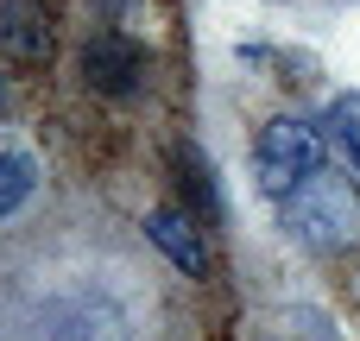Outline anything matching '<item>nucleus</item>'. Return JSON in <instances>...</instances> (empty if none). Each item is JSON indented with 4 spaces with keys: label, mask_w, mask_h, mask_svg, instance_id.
<instances>
[{
    "label": "nucleus",
    "mask_w": 360,
    "mask_h": 341,
    "mask_svg": "<svg viewBox=\"0 0 360 341\" xmlns=\"http://www.w3.org/2000/svg\"><path fill=\"white\" fill-rule=\"evenodd\" d=\"M0 44H6L13 57H25V63H32V57H44V51H51V25H44L25 0H6V6H0Z\"/></svg>",
    "instance_id": "obj_5"
},
{
    "label": "nucleus",
    "mask_w": 360,
    "mask_h": 341,
    "mask_svg": "<svg viewBox=\"0 0 360 341\" xmlns=\"http://www.w3.org/2000/svg\"><path fill=\"white\" fill-rule=\"evenodd\" d=\"M146 240H152L177 272H196V278L209 272V240L196 234V221H190L184 209H152V215H146Z\"/></svg>",
    "instance_id": "obj_3"
},
{
    "label": "nucleus",
    "mask_w": 360,
    "mask_h": 341,
    "mask_svg": "<svg viewBox=\"0 0 360 341\" xmlns=\"http://www.w3.org/2000/svg\"><path fill=\"white\" fill-rule=\"evenodd\" d=\"M0 101H6V89H0Z\"/></svg>",
    "instance_id": "obj_8"
},
{
    "label": "nucleus",
    "mask_w": 360,
    "mask_h": 341,
    "mask_svg": "<svg viewBox=\"0 0 360 341\" xmlns=\"http://www.w3.org/2000/svg\"><path fill=\"white\" fill-rule=\"evenodd\" d=\"M285 228H291L310 253H342L360 234V190L348 177H335V171H316V177L291 196Z\"/></svg>",
    "instance_id": "obj_1"
},
{
    "label": "nucleus",
    "mask_w": 360,
    "mask_h": 341,
    "mask_svg": "<svg viewBox=\"0 0 360 341\" xmlns=\"http://www.w3.org/2000/svg\"><path fill=\"white\" fill-rule=\"evenodd\" d=\"M316 171H323V139H316L304 120H272V127L259 133L253 177H259V190H266V196L291 202V196H297Z\"/></svg>",
    "instance_id": "obj_2"
},
{
    "label": "nucleus",
    "mask_w": 360,
    "mask_h": 341,
    "mask_svg": "<svg viewBox=\"0 0 360 341\" xmlns=\"http://www.w3.org/2000/svg\"><path fill=\"white\" fill-rule=\"evenodd\" d=\"M184 184H190V196L202 202V215H221V196H215V177H209V158H202L196 146H184Z\"/></svg>",
    "instance_id": "obj_7"
},
{
    "label": "nucleus",
    "mask_w": 360,
    "mask_h": 341,
    "mask_svg": "<svg viewBox=\"0 0 360 341\" xmlns=\"http://www.w3.org/2000/svg\"><path fill=\"white\" fill-rule=\"evenodd\" d=\"M133 76H139V51H133L127 38H95V44H89V82H95V89L127 95Z\"/></svg>",
    "instance_id": "obj_4"
},
{
    "label": "nucleus",
    "mask_w": 360,
    "mask_h": 341,
    "mask_svg": "<svg viewBox=\"0 0 360 341\" xmlns=\"http://www.w3.org/2000/svg\"><path fill=\"white\" fill-rule=\"evenodd\" d=\"M32 184H38V165L25 152H0V215H13L32 196Z\"/></svg>",
    "instance_id": "obj_6"
}]
</instances>
